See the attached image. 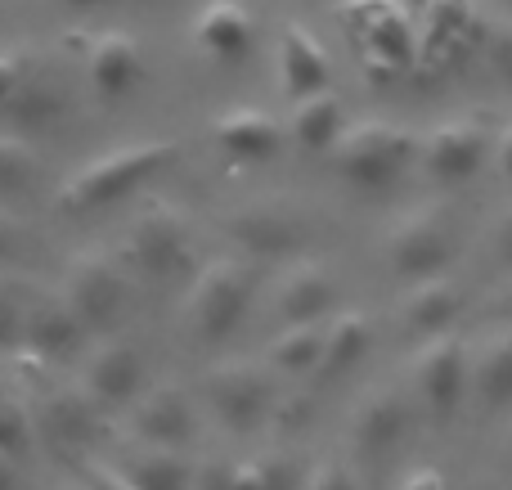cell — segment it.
Wrapping results in <instances>:
<instances>
[{
    "mask_svg": "<svg viewBox=\"0 0 512 490\" xmlns=\"http://www.w3.org/2000/svg\"><path fill=\"white\" fill-rule=\"evenodd\" d=\"M81 392L99 410H131V401L144 392V356L131 342H99L81 365Z\"/></svg>",
    "mask_w": 512,
    "mask_h": 490,
    "instance_id": "12",
    "label": "cell"
},
{
    "mask_svg": "<svg viewBox=\"0 0 512 490\" xmlns=\"http://www.w3.org/2000/svg\"><path fill=\"white\" fill-rule=\"evenodd\" d=\"M324 324L328 320H310V324H283L274 333L270 351H265V365L274 374L288 378H306L319 369V356H324Z\"/></svg>",
    "mask_w": 512,
    "mask_h": 490,
    "instance_id": "28",
    "label": "cell"
},
{
    "mask_svg": "<svg viewBox=\"0 0 512 490\" xmlns=\"http://www.w3.org/2000/svg\"><path fill=\"white\" fill-rule=\"evenodd\" d=\"M463 288L450 275H427L414 279L400 297V324H405L414 338H436V333H450L463 315Z\"/></svg>",
    "mask_w": 512,
    "mask_h": 490,
    "instance_id": "19",
    "label": "cell"
},
{
    "mask_svg": "<svg viewBox=\"0 0 512 490\" xmlns=\"http://www.w3.org/2000/svg\"><path fill=\"white\" fill-rule=\"evenodd\" d=\"M27 437H32V419L23 410H14V405H0V450L18 455L27 446Z\"/></svg>",
    "mask_w": 512,
    "mask_h": 490,
    "instance_id": "32",
    "label": "cell"
},
{
    "mask_svg": "<svg viewBox=\"0 0 512 490\" xmlns=\"http://www.w3.org/2000/svg\"><path fill=\"white\" fill-rule=\"evenodd\" d=\"M225 234L239 243L243 257H252L256 266L261 261H283V257H297L301 243H306V225L288 212V207H243L225 221Z\"/></svg>",
    "mask_w": 512,
    "mask_h": 490,
    "instance_id": "13",
    "label": "cell"
},
{
    "mask_svg": "<svg viewBox=\"0 0 512 490\" xmlns=\"http://www.w3.org/2000/svg\"><path fill=\"white\" fill-rule=\"evenodd\" d=\"M450 261H454V221L445 207H414V212L391 221L387 266L396 279L414 284V279L450 270Z\"/></svg>",
    "mask_w": 512,
    "mask_h": 490,
    "instance_id": "8",
    "label": "cell"
},
{
    "mask_svg": "<svg viewBox=\"0 0 512 490\" xmlns=\"http://www.w3.org/2000/svg\"><path fill=\"white\" fill-rule=\"evenodd\" d=\"M396 490H450V482H445V473L441 468H409L405 473V482H400Z\"/></svg>",
    "mask_w": 512,
    "mask_h": 490,
    "instance_id": "39",
    "label": "cell"
},
{
    "mask_svg": "<svg viewBox=\"0 0 512 490\" xmlns=\"http://www.w3.org/2000/svg\"><path fill=\"white\" fill-rule=\"evenodd\" d=\"M59 5H72V9H113V5H131V0H59Z\"/></svg>",
    "mask_w": 512,
    "mask_h": 490,
    "instance_id": "43",
    "label": "cell"
},
{
    "mask_svg": "<svg viewBox=\"0 0 512 490\" xmlns=\"http://www.w3.org/2000/svg\"><path fill=\"white\" fill-rule=\"evenodd\" d=\"M418 162H423V171L436 185H468L472 176H481L486 162H495V140L472 117H450V122L432 126L423 135Z\"/></svg>",
    "mask_w": 512,
    "mask_h": 490,
    "instance_id": "10",
    "label": "cell"
},
{
    "mask_svg": "<svg viewBox=\"0 0 512 490\" xmlns=\"http://www.w3.org/2000/svg\"><path fill=\"white\" fill-rule=\"evenodd\" d=\"M337 18L378 77H396L418 63V41L405 5H396V0H342Z\"/></svg>",
    "mask_w": 512,
    "mask_h": 490,
    "instance_id": "5",
    "label": "cell"
},
{
    "mask_svg": "<svg viewBox=\"0 0 512 490\" xmlns=\"http://www.w3.org/2000/svg\"><path fill=\"white\" fill-rule=\"evenodd\" d=\"M135 266L126 257L113 252H81L68 270V284H63V302L72 306L86 333H113L122 324V315L131 311L135 297Z\"/></svg>",
    "mask_w": 512,
    "mask_h": 490,
    "instance_id": "4",
    "label": "cell"
},
{
    "mask_svg": "<svg viewBox=\"0 0 512 490\" xmlns=\"http://www.w3.org/2000/svg\"><path fill=\"white\" fill-rule=\"evenodd\" d=\"M176 144L171 140H140V144H122V149H108L99 158H90L81 171H72L59 189V207L72 216L99 212L108 203H122L126 194L144 189L158 171H167L176 162Z\"/></svg>",
    "mask_w": 512,
    "mask_h": 490,
    "instance_id": "1",
    "label": "cell"
},
{
    "mask_svg": "<svg viewBox=\"0 0 512 490\" xmlns=\"http://www.w3.org/2000/svg\"><path fill=\"white\" fill-rule=\"evenodd\" d=\"M414 401L427 419L450 423L463 410V401L472 396V347L459 333H436L423 338V347L414 351Z\"/></svg>",
    "mask_w": 512,
    "mask_h": 490,
    "instance_id": "6",
    "label": "cell"
},
{
    "mask_svg": "<svg viewBox=\"0 0 512 490\" xmlns=\"http://www.w3.org/2000/svg\"><path fill=\"white\" fill-rule=\"evenodd\" d=\"M194 45L216 63H243L256 50V18L239 0H207L194 14Z\"/></svg>",
    "mask_w": 512,
    "mask_h": 490,
    "instance_id": "16",
    "label": "cell"
},
{
    "mask_svg": "<svg viewBox=\"0 0 512 490\" xmlns=\"http://www.w3.org/2000/svg\"><path fill=\"white\" fill-rule=\"evenodd\" d=\"M41 185V158L23 135H0V203H18Z\"/></svg>",
    "mask_w": 512,
    "mask_h": 490,
    "instance_id": "29",
    "label": "cell"
},
{
    "mask_svg": "<svg viewBox=\"0 0 512 490\" xmlns=\"http://www.w3.org/2000/svg\"><path fill=\"white\" fill-rule=\"evenodd\" d=\"M27 252V239H23V230H18V221L9 216V207L0 203V266H14L18 257Z\"/></svg>",
    "mask_w": 512,
    "mask_h": 490,
    "instance_id": "35",
    "label": "cell"
},
{
    "mask_svg": "<svg viewBox=\"0 0 512 490\" xmlns=\"http://www.w3.org/2000/svg\"><path fill=\"white\" fill-rule=\"evenodd\" d=\"M117 468H122L140 490H194L198 486L194 464H189L180 450L149 446V441H140V450H131Z\"/></svg>",
    "mask_w": 512,
    "mask_h": 490,
    "instance_id": "27",
    "label": "cell"
},
{
    "mask_svg": "<svg viewBox=\"0 0 512 490\" xmlns=\"http://www.w3.org/2000/svg\"><path fill=\"white\" fill-rule=\"evenodd\" d=\"M216 149L239 167H256V162H274L283 149V122H274L265 108H230L216 117L212 126Z\"/></svg>",
    "mask_w": 512,
    "mask_h": 490,
    "instance_id": "17",
    "label": "cell"
},
{
    "mask_svg": "<svg viewBox=\"0 0 512 490\" xmlns=\"http://www.w3.org/2000/svg\"><path fill=\"white\" fill-rule=\"evenodd\" d=\"M207 401L230 432H252L279 410V387H274V374L265 365L225 360L207 374Z\"/></svg>",
    "mask_w": 512,
    "mask_h": 490,
    "instance_id": "9",
    "label": "cell"
},
{
    "mask_svg": "<svg viewBox=\"0 0 512 490\" xmlns=\"http://www.w3.org/2000/svg\"><path fill=\"white\" fill-rule=\"evenodd\" d=\"M333 81V63H328V50L319 45V36L301 23H288L279 32V86L288 99L315 95V90H328Z\"/></svg>",
    "mask_w": 512,
    "mask_h": 490,
    "instance_id": "21",
    "label": "cell"
},
{
    "mask_svg": "<svg viewBox=\"0 0 512 490\" xmlns=\"http://www.w3.org/2000/svg\"><path fill=\"white\" fill-rule=\"evenodd\" d=\"M63 113H68V90H63V81L54 77L45 63L32 59L23 86L14 90V99H9V108H5V122H14L18 131H50V126L63 122Z\"/></svg>",
    "mask_w": 512,
    "mask_h": 490,
    "instance_id": "23",
    "label": "cell"
},
{
    "mask_svg": "<svg viewBox=\"0 0 512 490\" xmlns=\"http://www.w3.org/2000/svg\"><path fill=\"white\" fill-rule=\"evenodd\" d=\"M472 401L486 414L512 405V320H495L481 347H472Z\"/></svg>",
    "mask_w": 512,
    "mask_h": 490,
    "instance_id": "22",
    "label": "cell"
},
{
    "mask_svg": "<svg viewBox=\"0 0 512 490\" xmlns=\"http://www.w3.org/2000/svg\"><path fill=\"white\" fill-rule=\"evenodd\" d=\"M144 77V50L131 32H95L86 41V81L99 99H126Z\"/></svg>",
    "mask_w": 512,
    "mask_h": 490,
    "instance_id": "15",
    "label": "cell"
},
{
    "mask_svg": "<svg viewBox=\"0 0 512 490\" xmlns=\"http://www.w3.org/2000/svg\"><path fill=\"white\" fill-rule=\"evenodd\" d=\"M256 297V261L252 257H216L194 275L185 297V324L198 342H225L252 311Z\"/></svg>",
    "mask_w": 512,
    "mask_h": 490,
    "instance_id": "3",
    "label": "cell"
},
{
    "mask_svg": "<svg viewBox=\"0 0 512 490\" xmlns=\"http://www.w3.org/2000/svg\"><path fill=\"white\" fill-rule=\"evenodd\" d=\"M400 5H405V9H414V14H423V9L432 5V0H400Z\"/></svg>",
    "mask_w": 512,
    "mask_h": 490,
    "instance_id": "44",
    "label": "cell"
},
{
    "mask_svg": "<svg viewBox=\"0 0 512 490\" xmlns=\"http://www.w3.org/2000/svg\"><path fill=\"white\" fill-rule=\"evenodd\" d=\"M486 315L490 320H512V279L504 288H499L495 297H490V306H486Z\"/></svg>",
    "mask_w": 512,
    "mask_h": 490,
    "instance_id": "41",
    "label": "cell"
},
{
    "mask_svg": "<svg viewBox=\"0 0 512 490\" xmlns=\"http://www.w3.org/2000/svg\"><path fill=\"white\" fill-rule=\"evenodd\" d=\"M373 347V324L364 311H337L324 324V356H319L315 378H342L369 356Z\"/></svg>",
    "mask_w": 512,
    "mask_h": 490,
    "instance_id": "26",
    "label": "cell"
},
{
    "mask_svg": "<svg viewBox=\"0 0 512 490\" xmlns=\"http://www.w3.org/2000/svg\"><path fill=\"white\" fill-rule=\"evenodd\" d=\"M414 410L418 401L405 396L400 387H369L355 401L351 414V446L364 459H387L405 446V437L414 432Z\"/></svg>",
    "mask_w": 512,
    "mask_h": 490,
    "instance_id": "11",
    "label": "cell"
},
{
    "mask_svg": "<svg viewBox=\"0 0 512 490\" xmlns=\"http://www.w3.org/2000/svg\"><path fill=\"white\" fill-rule=\"evenodd\" d=\"M63 490H90V486H63Z\"/></svg>",
    "mask_w": 512,
    "mask_h": 490,
    "instance_id": "46",
    "label": "cell"
},
{
    "mask_svg": "<svg viewBox=\"0 0 512 490\" xmlns=\"http://www.w3.org/2000/svg\"><path fill=\"white\" fill-rule=\"evenodd\" d=\"M131 428L149 446L185 450L198 432V410L189 401V392H180V387H149L131 401Z\"/></svg>",
    "mask_w": 512,
    "mask_h": 490,
    "instance_id": "14",
    "label": "cell"
},
{
    "mask_svg": "<svg viewBox=\"0 0 512 490\" xmlns=\"http://www.w3.org/2000/svg\"><path fill=\"white\" fill-rule=\"evenodd\" d=\"M27 68H32V54H18V50L0 54V117H5V108H9V99H14V90L23 86Z\"/></svg>",
    "mask_w": 512,
    "mask_h": 490,
    "instance_id": "33",
    "label": "cell"
},
{
    "mask_svg": "<svg viewBox=\"0 0 512 490\" xmlns=\"http://www.w3.org/2000/svg\"><path fill=\"white\" fill-rule=\"evenodd\" d=\"M126 261L144 279H176L194 266V221L171 203H149L126 230Z\"/></svg>",
    "mask_w": 512,
    "mask_h": 490,
    "instance_id": "7",
    "label": "cell"
},
{
    "mask_svg": "<svg viewBox=\"0 0 512 490\" xmlns=\"http://www.w3.org/2000/svg\"><path fill=\"white\" fill-rule=\"evenodd\" d=\"M306 490H360V482L351 477V468L337 464V459H324V464L310 468Z\"/></svg>",
    "mask_w": 512,
    "mask_h": 490,
    "instance_id": "34",
    "label": "cell"
},
{
    "mask_svg": "<svg viewBox=\"0 0 512 490\" xmlns=\"http://www.w3.org/2000/svg\"><path fill=\"white\" fill-rule=\"evenodd\" d=\"M342 131H346V113H342V99H337L333 90H315V95L292 99L288 135L306 153H328Z\"/></svg>",
    "mask_w": 512,
    "mask_h": 490,
    "instance_id": "25",
    "label": "cell"
},
{
    "mask_svg": "<svg viewBox=\"0 0 512 490\" xmlns=\"http://www.w3.org/2000/svg\"><path fill=\"white\" fill-rule=\"evenodd\" d=\"M283 468L270 459H248V464H230L216 473V490H279Z\"/></svg>",
    "mask_w": 512,
    "mask_h": 490,
    "instance_id": "30",
    "label": "cell"
},
{
    "mask_svg": "<svg viewBox=\"0 0 512 490\" xmlns=\"http://www.w3.org/2000/svg\"><path fill=\"white\" fill-rule=\"evenodd\" d=\"M0 490H18V468H14V455L0 450Z\"/></svg>",
    "mask_w": 512,
    "mask_h": 490,
    "instance_id": "42",
    "label": "cell"
},
{
    "mask_svg": "<svg viewBox=\"0 0 512 490\" xmlns=\"http://www.w3.org/2000/svg\"><path fill=\"white\" fill-rule=\"evenodd\" d=\"M18 333H23V302L9 288V279L0 275V347H14Z\"/></svg>",
    "mask_w": 512,
    "mask_h": 490,
    "instance_id": "31",
    "label": "cell"
},
{
    "mask_svg": "<svg viewBox=\"0 0 512 490\" xmlns=\"http://www.w3.org/2000/svg\"><path fill=\"white\" fill-rule=\"evenodd\" d=\"M499 5H504V9H508V14H512V0H499Z\"/></svg>",
    "mask_w": 512,
    "mask_h": 490,
    "instance_id": "45",
    "label": "cell"
},
{
    "mask_svg": "<svg viewBox=\"0 0 512 490\" xmlns=\"http://www.w3.org/2000/svg\"><path fill=\"white\" fill-rule=\"evenodd\" d=\"M99 428V405L86 392H50L36 405V432L45 446H86Z\"/></svg>",
    "mask_w": 512,
    "mask_h": 490,
    "instance_id": "24",
    "label": "cell"
},
{
    "mask_svg": "<svg viewBox=\"0 0 512 490\" xmlns=\"http://www.w3.org/2000/svg\"><path fill=\"white\" fill-rule=\"evenodd\" d=\"M490 252H495V261L504 270H512V207L504 216H499L495 225H490Z\"/></svg>",
    "mask_w": 512,
    "mask_h": 490,
    "instance_id": "38",
    "label": "cell"
},
{
    "mask_svg": "<svg viewBox=\"0 0 512 490\" xmlns=\"http://www.w3.org/2000/svg\"><path fill=\"white\" fill-rule=\"evenodd\" d=\"M495 167H499V176L512 185V126H504L499 140H495Z\"/></svg>",
    "mask_w": 512,
    "mask_h": 490,
    "instance_id": "40",
    "label": "cell"
},
{
    "mask_svg": "<svg viewBox=\"0 0 512 490\" xmlns=\"http://www.w3.org/2000/svg\"><path fill=\"white\" fill-rule=\"evenodd\" d=\"M81 338H86V324L72 315V306L63 297H41V302L23 306V342L32 356L41 360H68L81 351Z\"/></svg>",
    "mask_w": 512,
    "mask_h": 490,
    "instance_id": "20",
    "label": "cell"
},
{
    "mask_svg": "<svg viewBox=\"0 0 512 490\" xmlns=\"http://www.w3.org/2000/svg\"><path fill=\"white\" fill-rule=\"evenodd\" d=\"M418 144H423V135H414L409 126H396L387 117H364V122L346 126L328 153H333V167L346 185L387 194L418 162Z\"/></svg>",
    "mask_w": 512,
    "mask_h": 490,
    "instance_id": "2",
    "label": "cell"
},
{
    "mask_svg": "<svg viewBox=\"0 0 512 490\" xmlns=\"http://www.w3.org/2000/svg\"><path fill=\"white\" fill-rule=\"evenodd\" d=\"M337 302V279L324 261H292V270L274 288V320L279 324H310L328 320Z\"/></svg>",
    "mask_w": 512,
    "mask_h": 490,
    "instance_id": "18",
    "label": "cell"
},
{
    "mask_svg": "<svg viewBox=\"0 0 512 490\" xmlns=\"http://www.w3.org/2000/svg\"><path fill=\"white\" fill-rule=\"evenodd\" d=\"M490 63H495V72L504 77V86H512V23L490 32Z\"/></svg>",
    "mask_w": 512,
    "mask_h": 490,
    "instance_id": "36",
    "label": "cell"
},
{
    "mask_svg": "<svg viewBox=\"0 0 512 490\" xmlns=\"http://www.w3.org/2000/svg\"><path fill=\"white\" fill-rule=\"evenodd\" d=\"M86 486L90 490H140L117 464H90L86 468Z\"/></svg>",
    "mask_w": 512,
    "mask_h": 490,
    "instance_id": "37",
    "label": "cell"
}]
</instances>
